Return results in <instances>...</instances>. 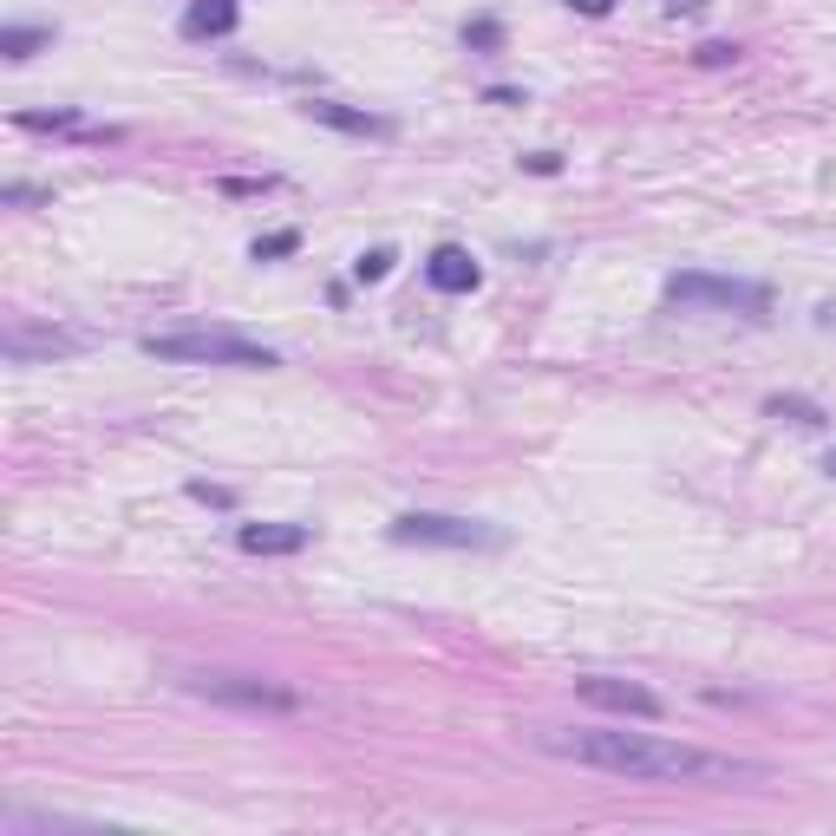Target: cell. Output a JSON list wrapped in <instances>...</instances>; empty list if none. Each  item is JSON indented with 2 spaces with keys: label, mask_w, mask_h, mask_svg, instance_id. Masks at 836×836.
I'll use <instances>...</instances> for the list:
<instances>
[{
  "label": "cell",
  "mask_w": 836,
  "mask_h": 836,
  "mask_svg": "<svg viewBox=\"0 0 836 836\" xmlns=\"http://www.w3.org/2000/svg\"><path fill=\"white\" fill-rule=\"evenodd\" d=\"M536 745L568 759V765L627 777V784H693V791H759V784H771V765H759V759L699 752V745L654 739V732H536Z\"/></svg>",
  "instance_id": "cell-1"
},
{
  "label": "cell",
  "mask_w": 836,
  "mask_h": 836,
  "mask_svg": "<svg viewBox=\"0 0 836 836\" xmlns=\"http://www.w3.org/2000/svg\"><path fill=\"white\" fill-rule=\"evenodd\" d=\"M144 353L164 359V366H281L275 347H255L242 334H222V327H184V334H144Z\"/></svg>",
  "instance_id": "cell-2"
},
{
  "label": "cell",
  "mask_w": 836,
  "mask_h": 836,
  "mask_svg": "<svg viewBox=\"0 0 836 836\" xmlns=\"http://www.w3.org/2000/svg\"><path fill=\"white\" fill-rule=\"evenodd\" d=\"M667 301L687 307V314H739V321H765L771 314V288L745 275H706V269H687V275H667Z\"/></svg>",
  "instance_id": "cell-3"
},
{
  "label": "cell",
  "mask_w": 836,
  "mask_h": 836,
  "mask_svg": "<svg viewBox=\"0 0 836 836\" xmlns=\"http://www.w3.org/2000/svg\"><path fill=\"white\" fill-rule=\"evenodd\" d=\"M393 543H418V550H503L510 536L497 523H471V516H438V510H406L393 523Z\"/></svg>",
  "instance_id": "cell-4"
},
{
  "label": "cell",
  "mask_w": 836,
  "mask_h": 836,
  "mask_svg": "<svg viewBox=\"0 0 836 836\" xmlns=\"http://www.w3.org/2000/svg\"><path fill=\"white\" fill-rule=\"evenodd\" d=\"M177 687L216 706H242V712H301V693H288L275 680H255V673H177Z\"/></svg>",
  "instance_id": "cell-5"
},
{
  "label": "cell",
  "mask_w": 836,
  "mask_h": 836,
  "mask_svg": "<svg viewBox=\"0 0 836 836\" xmlns=\"http://www.w3.org/2000/svg\"><path fill=\"white\" fill-rule=\"evenodd\" d=\"M575 699H588V706H602V712H621V719H660V712H667V699L647 693L640 680H608V673L575 680Z\"/></svg>",
  "instance_id": "cell-6"
},
{
  "label": "cell",
  "mask_w": 836,
  "mask_h": 836,
  "mask_svg": "<svg viewBox=\"0 0 836 836\" xmlns=\"http://www.w3.org/2000/svg\"><path fill=\"white\" fill-rule=\"evenodd\" d=\"M0 353L13 359V366H27V359H60V353H85V334H66V327H13Z\"/></svg>",
  "instance_id": "cell-7"
},
{
  "label": "cell",
  "mask_w": 836,
  "mask_h": 836,
  "mask_svg": "<svg viewBox=\"0 0 836 836\" xmlns=\"http://www.w3.org/2000/svg\"><path fill=\"white\" fill-rule=\"evenodd\" d=\"M425 281H431L438 294H471V288L484 281V269H478V255H471V249L445 242V249H431V255H425Z\"/></svg>",
  "instance_id": "cell-8"
},
{
  "label": "cell",
  "mask_w": 836,
  "mask_h": 836,
  "mask_svg": "<svg viewBox=\"0 0 836 836\" xmlns=\"http://www.w3.org/2000/svg\"><path fill=\"white\" fill-rule=\"evenodd\" d=\"M236 543H242L249 556H301V550L314 543V530H307V523H242Z\"/></svg>",
  "instance_id": "cell-9"
},
{
  "label": "cell",
  "mask_w": 836,
  "mask_h": 836,
  "mask_svg": "<svg viewBox=\"0 0 836 836\" xmlns=\"http://www.w3.org/2000/svg\"><path fill=\"white\" fill-rule=\"evenodd\" d=\"M307 118H314V125H334V132H347V138H393V118L353 112V105H334V98H307Z\"/></svg>",
  "instance_id": "cell-10"
},
{
  "label": "cell",
  "mask_w": 836,
  "mask_h": 836,
  "mask_svg": "<svg viewBox=\"0 0 836 836\" xmlns=\"http://www.w3.org/2000/svg\"><path fill=\"white\" fill-rule=\"evenodd\" d=\"M236 27H242V0H190V13H184L190 40H229Z\"/></svg>",
  "instance_id": "cell-11"
},
{
  "label": "cell",
  "mask_w": 836,
  "mask_h": 836,
  "mask_svg": "<svg viewBox=\"0 0 836 836\" xmlns=\"http://www.w3.org/2000/svg\"><path fill=\"white\" fill-rule=\"evenodd\" d=\"M13 125H20V132H79V138H112V132H85V118H79V112H20Z\"/></svg>",
  "instance_id": "cell-12"
},
{
  "label": "cell",
  "mask_w": 836,
  "mask_h": 836,
  "mask_svg": "<svg viewBox=\"0 0 836 836\" xmlns=\"http://www.w3.org/2000/svg\"><path fill=\"white\" fill-rule=\"evenodd\" d=\"M46 40H53V27H7V33H0V53H7V60H33Z\"/></svg>",
  "instance_id": "cell-13"
},
{
  "label": "cell",
  "mask_w": 836,
  "mask_h": 836,
  "mask_svg": "<svg viewBox=\"0 0 836 836\" xmlns=\"http://www.w3.org/2000/svg\"><path fill=\"white\" fill-rule=\"evenodd\" d=\"M771 412H777V418H791V425H804V431H824V425H830V418L817 412L811 399H771Z\"/></svg>",
  "instance_id": "cell-14"
},
{
  "label": "cell",
  "mask_w": 836,
  "mask_h": 836,
  "mask_svg": "<svg viewBox=\"0 0 836 836\" xmlns=\"http://www.w3.org/2000/svg\"><path fill=\"white\" fill-rule=\"evenodd\" d=\"M294 249H301V236H294V229H275V236H255L249 255H255V262H281V255H294Z\"/></svg>",
  "instance_id": "cell-15"
},
{
  "label": "cell",
  "mask_w": 836,
  "mask_h": 836,
  "mask_svg": "<svg viewBox=\"0 0 836 836\" xmlns=\"http://www.w3.org/2000/svg\"><path fill=\"white\" fill-rule=\"evenodd\" d=\"M393 262H399L393 249H366V255L353 262V281H386V275H393Z\"/></svg>",
  "instance_id": "cell-16"
},
{
  "label": "cell",
  "mask_w": 836,
  "mask_h": 836,
  "mask_svg": "<svg viewBox=\"0 0 836 836\" xmlns=\"http://www.w3.org/2000/svg\"><path fill=\"white\" fill-rule=\"evenodd\" d=\"M464 46L497 53V46H503V27H497V20H464Z\"/></svg>",
  "instance_id": "cell-17"
},
{
  "label": "cell",
  "mask_w": 836,
  "mask_h": 836,
  "mask_svg": "<svg viewBox=\"0 0 836 836\" xmlns=\"http://www.w3.org/2000/svg\"><path fill=\"white\" fill-rule=\"evenodd\" d=\"M693 60H699V66H732V60H739V46H732V40H706V46H693Z\"/></svg>",
  "instance_id": "cell-18"
},
{
  "label": "cell",
  "mask_w": 836,
  "mask_h": 836,
  "mask_svg": "<svg viewBox=\"0 0 836 836\" xmlns=\"http://www.w3.org/2000/svg\"><path fill=\"white\" fill-rule=\"evenodd\" d=\"M523 170H536V177H556L562 157H556V150H530V157H523Z\"/></svg>",
  "instance_id": "cell-19"
},
{
  "label": "cell",
  "mask_w": 836,
  "mask_h": 836,
  "mask_svg": "<svg viewBox=\"0 0 836 836\" xmlns=\"http://www.w3.org/2000/svg\"><path fill=\"white\" fill-rule=\"evenodd\" d=\"M190 497H197V503H216V510H229V503H236L222 484H190Z\"/></svg>",
  "instance_id": "cell-20"
},
{
  "label": "cell",
  "mask_w": 836,
  "mask_h": 836,
  "mask_svg": "<svg viewBox=\"0 0 836 836\" xmlns=\"http://www.w3.org/2000/svg\"><path fill=\"white\" fill-rule=\"evenodd\" d=\"M0 197H7V203H46V190H33V184H7Z\"/></svg>",
  "instance_id": "cell-21"
},
{
  "label": "cell",
  "mask_w": 836,
  "mask_h": 836,
  "mask_svg": "<svg viewBox=\"0 0 836 836\" xmlns=\"http://www.w3.org/2000/svg\"><path fill=\"white\" fill-rule=\"evenodd\" d=\"M817 327H830V334H836V294H824V301H817Z\"/></svg>",
  "instance_id": "cell-22"
},
{
  "label": "cell",
  "mask_w": 836,
  "mask_h": 836,
  "mask_svg": "<svg viewBox=\"0 0 836 836\" xmlns=\"http://www.w3.org/2000/svg\"><path fill=\"white\" fill-rule=\"evenodd\" d=\"M568 7H575V13H608L615 0H568Z\"/></svg>",
  "instance_id": "cell-23"
},
{
  "label": "cell",
  "mask_w": 836,
  "mask_h": 836,
  "mask_svg": "<svg viewBox=\"0 0 836 836\" xmlns=\"http://www.w3.org/2000/svg\"><path fill=\"white\" fill-rule=\"evenodd\" d=\"M667 7H673V13H699V7H706V0H667Z\"/></svg>",
  "instance_id": "cell-24"
},
{
  "label": "cell",
  "mask_w": 836,
  "mask_h": 836,
  "mask_svg": "<svg viewBox=\"0 0 836 836\" xmlns=\"http://www.w3.org/2000/svg\"><path fill=\"white\" fill-rule=\"evenodd\" d=\"M824 471H830V478H836V458H830V464H824Z\"/></svg>",
  "instance_id": "cell-25"
}]
</instances>
